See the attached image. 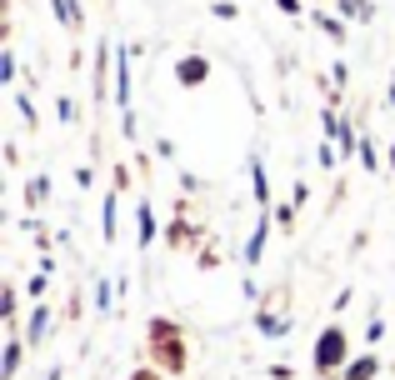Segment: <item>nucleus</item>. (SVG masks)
<instances>
[{
    "label": "nucleus",
    "instance_id": "f257e3e1",
    "mask_svg": "<svg viewBox=\"0 0 395 380\" xmlns=\"http://www.w3.org/2000/svg\"><path fill=\"white\" fill-rule=\"evenodd\" d=\"M151 361L160 375H180L185 365H191V345H185V330L175 321H165V315H155L151 321Z\"/></svg>",
    "mask_w": 395,
    "mask_h": 380
},
{
    "label": "nucleus",
    "instance_id": "f03ea898",
    "mask_svg": "<svg viewBox=\"0 0 395 380\" xmlns=\"http://www.w3.org/2000/svg\"><path fill=\"white\" fill-rule=\"evenodd\" d=\"M345 350H350L345 330H340V325H325L320 341H316V370H340V365H345Z\"/></svg>",
    "mask_w": 395,
    "mask_h": 380
},
{
    "label": "nucleus",
    "instance_id": "7ed1b4c3",
    "mask_svg": "<svg viewBox=\"0 0 395 380\" xmlns=\"http://www.w3.org/2000/svg\"><path fill=\"white\" fill-rule=\"evenodd\" d=\"M205 75H211V60H205V55H185L180 66H175V80H180L185 91H195V86H205Z\"/></svg>",
    "mask_w": 395,
    "mask_h": 380
},
{
    "label": "nucleus",
    "instance_id": "20e7f679",
    "mask_svg": "<svg viewBox=\"0 0 395 380\" xmlns=\"http://www.w3.org/2000/svg\"><path fill=\"white\" fill-rule=\"evenodd\" d=\"M115 100H120V115H131V55H126V46L115 50Z\"/></svg>",
    "mask_w": 395,
    "mask_h": 380
},
{
    "label": "nucleus",
    "instance_id": "39448f33",
    "mask_svg": "<svg viewBox=\"0 0 395 380\" xmlns=\"http://www.w3.org/2000/svg\"><path fill=\"white\" fill-rule=\"evenodd\" d=\"M120 185H126V171H115V190L106 196V210H100V230H106V240H115V200H120Z\"/></svg>",
    "mask_w": 395,
    "mask_h": 380
},
{
    "label": "nucleus",
    "instance_id": "423d86ee",
    "mask_svg": "<svg viewBox=\"0 0 395 380\" xmlns=\"http://www.w3.org/2000/svg\"><path fill=\"white\" fill-rule=\"evenodd\" d=\"M265 240H270V220H260V225L251 230V240H245V265H260V256H265Z\"/></svg>",
    "mask_w": 395,
    "mask_h": 380
},
{
    "label": "nucleus",
    "instance_id": "0eeeda50",
    "mask_svg": "<svg viewBox=\"0 0 395 380\" xmlns=\"http://www.w3.org/2000/svg\"><path fill=\"white\" fill-rule=\"evenodd\" d=\"M251 190H256L260 205H270V180H265V160H260V155L251 160Z\"/></svg>",
    "mask_w": 395,
    "mask_h": 380
},
{
    "label": "nucleus",
    "instance_id": "6e6552de",
    "mask_svg": "<svg viewBox=\"0 0 395 380\" xmlns=\"http://www.w3.org/2000/svg\"><path fill=\"white\" fill-rule=\"evenodd\" d=\"M135 220H140V245H155V210H151V200H140Z\"/></svg>",
    "mask_w": 395,
    "mask_h": 380
},
{
    "label": "nucleus",
    "instance_id": "1a4fd4ad",
    "mask_svg": "<svg viewBox=\"0 0 395 380\" xmlns=\"http://www.w3.org/2000/svg\"><path fill=\"white\" fill-rule=\"evenodd\" d=\"M376 375V355H365V361H350L345 365V380H370Z\"/></svg>",
    "mask_w": 395,
    "mask_h": 380
},
{
    "label": "nucleus",
    "instance_id": "9d476101",
    "mask_svg": "<svg viewBox=\"0 0 395 380\" xmlns=\"http://www.w3.org/2000/svg\"><path fill=\"white\" fill-rule=\"evenodd\" d=\"M15 365H20V341H10V350H6V365H0V380H10V375H15Z\"/></svg>",
    "mask_w": 395,
    "mask_h": 380
},
{
    "label": "nucleus",
    "instance_id": "9b49d317",
    "mask_svg": "<svg viewBox=\"0 0 395 380\" xmlns=\"http://www.w3.org/2000/svg\"><path fill=\"white\" fill-rule=\"evenodd\" d=\"M46 325H50V310H46V305H35V321H30V341H40V335H46Z\"/></svg>",
    "mask_w": 395,
    "mask_h": 380
},
{
    "label": "nucleus",
    "instance_id": "f8f14e48",
    "mask_svg": "<svg viewBox=\"0 0 395 380\" xmlns=\"http://www.w3.org/2000/svg\"><path fill=\"white\" fill-rule=\"evenodd\" d=\"M0 315H6V321H15V285H6V295H0Z\"/></svg>",
    "mask_w": 395,
    "mask_h": 380
},
{
    "label": "nucleus",
    "instance_id": "ddd939ff",
    "mask_svg": "<svg viewBox=\"0 0 395 380\" xmlns=\"http://www.w3.org/2000/svg\"><path fill=\"white\" fill-rule=\"evenodd\" d=\"M46 196H50V180H46V175L30 180V200H46Z\"/></svg>",
    "mask_w": 395,
    "mask_h": 380
},
{
    "label": "nucleus",
    "instance_id": "4468645a",
    "mask_svg": "<svg viewBox=\"0 0 395 380\" xmlns=\"http://www.w3.org/2000/svg\"><path fill=\"white\" fill-rule=\"evenodd\" d=\"M0 80H15V55H10V50L0 55Z\"/></svg>",
    "mask_w": 395,
    "mask_h": 380
},
{
    "label": "nucleus",
    "instance_id": "2eb2a0df",
    "mask_svg": "<svg viewBox=\"0 0 395 380\" xmlns=\"http://www.w3.org/2000/svg\"><path fill=\"white\" fill-rule=\"evenodd\" d=\"M131 380H165V375H160V370H135Z\"/></svg>",
    "mask_w": 395,
    "mask_h": 380
},
{
    "label": "nucleus",
    "instance_id": "dca6fc26",
    "mask_svg": "<svg viewBox=\"0 0 395 380\" xmlns=\"http://www.w3.org/2000/svg\"><path fill=\"white\" fill-rule=\"evenodd\" d=\"M276 6H280V10H300V0H276Z\"/></svg>",
    "mask_w": 395,
    "mask_h": 380
},
{
    "label": "nucleus",
    "instance_id": "f3484780",
    "mask_svg": "<svg viewBox=\"0 0 395 380\" xmlns=\"http://www.w3.org/2000/svg\"><path fill=\"white\" fill-rule=\"evenodd\" d=\"M46 380H60V370H50V375H46Z\"/></svg>",
    "mask_w": 395,
    "mask_h": 380
},
{
    "label": "nucleus",
    "instance_id": "a211bd4d",
    "mask_svg": "<svg viewBox=\"0 0 395 380\" xmlns=\"http://www.w3.org/2000/svg\"><path fill=\"white\" fill-rule=\"evenodd\" d=\"M390 165H395V145H390Z\"/></svg>",
    "mask_w": 395,
    "mask_h": 380
},
{
    "label": "nucleus",
    "instance_id": "6ab92c4d",
    "mask_svg": "<svg viewBox=\"0 0 395 380\" xmlns=\"http://www.w3.org/2000/svg\"><path fill=\"white\" fill-rule=\"evenodd\" d=\"M390 100H395V80H390Z\"/></svg>",
    "mask_w": 395,
    "mask_h": 380
}]
</instances>
